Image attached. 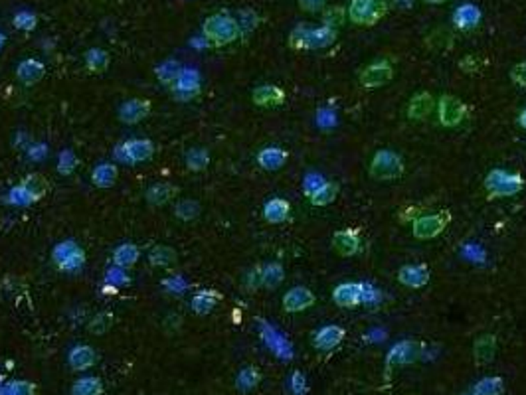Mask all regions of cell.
I'll return each mask as SVG.
<instances>
[{
	"mask_svg": "<svg viewBox=\"0 0 526 395\" xmlns=\"http://www.w3.org/2000/svg\"><path fill=\"white\" fill-rule=\"evenodd\" d=\"M291 214V205L283 198H273L268 204L263 205V217L270 224H283Z\"/></svg>",
	"mask_w": 526,
	"mask_h": 395,
	"instance_id": "cell-26",
	"label": "cell"
},
{
	"mask_svg": "<svg viewBox=\"0 0 526 395\" xmlns=\"http://www.w3.org/2000/svg\"><path fill=\"white\" fill-rule=\"evenodd\" d=\"M404 174V160L392 151H378L370 162V176L380 182L398 180Z\"/></svg>",
	"mask_w": 526,
	"mask_h": 395,
	"instance_id": "cell-5",
	"label": "cell"
},
{
	"mask_svg": "<svg viewBox=\"0 0 526 395\" xmlns=\"http://www.w3.org/2000/svg\"><path fill=\"white\" fill-rule=\"evenodd\" d=\"M390 10L388 0H350L347 16L356 26H376Z\"/></svg>",
	"mask_w": 526,
	"mask_h": 395,
	"instance_id": "cell-3",
	"label": "cell"
},
{
	"mask_svg": "<svg viewBox=\"0 0 526 395\" xmlns=\"http://www.w3.org/2000/svg\"><path fill=\"white\" fill-rule=\"evenodd\" d=\"M0 395H36V385L26 380H13L0 385Z\"/></svg>",
	"mask_w": 526,
	"mask_h": 395,
	"instance_id": "cell-40",
	"label": "cell"
},
{
	"mask_svg": "<svg viewBox=\"0 0 526 395\" xmlns=\"http://www.w3.org/2000/svg\"><path fill=\"white\" fill-rule=\"evenodd\" d=\"M434 107H436L434 97L429 93L422 91V93H418V95L411 97L410 105H408V117H410L411 121H424V119L432 115Z\"/></svg>",
	"mask_w": 526,
	"mask_h": 395,
	"instance_id": "cell-20",
	"label": "cell"
},
{
	"mask_svg": "<svg viewBox=\"0 0 526 395\" xmlns=\"http://www.w3.org/2000/svg\"><path fill=\"white\" fill-rule=\"evenodd\" d=\"M67 362H69L72 370L85 371L97 364V352H95L91 346H76V348L69 352Z\"/></svg>",
	"mask_w": 526,
	"mask_h": 395,
	"instance_id": "cell-18",
	"label": "cell"
},
{
	"mask_svg": "<svg viewBox=\"0 0 526 395\" xmlns=\"http://www.w3.org/2000/svg\"><path fill=\"white\" fill-rule=\"evenodd\" d=\"M180 72H182V67H180L176 60H167V62H163V64L156 67V77L165 85H174L180 76Z\"/></svg>",
	"mask_w": 526,
	"mask_h": 395,
	"instance_id": "cell-35",
	"label": "cell"
},
{
	"mask_svg": "<svg viewBox=\"0 0 526 395\" xmlns=\"http://www.w3.org/2000/svg\"><path fill=\"white\" fill-rule=\"evenodd\" d=\"M165 285H167V287H170V289H172V291H176V293H179V291H182V289H184V283H182V280H180L179 277H176V279H172V280H167V283H165Z\"/></svg>",
	"mask_w": 526,
	"mask_h": 395,
	"instance_id": "cell-57",
	"label": "cell"
},
{
	"mask_svg": "<svg viewBox=\"0 0 526 395\" xmlns=\"http://www.w3.org/2000/svg\"><path fill=\"white\" fill-rule=\"evenodd\" d=\"M289 154L287 151H283L279 146H268L263 151H259L257 154V162L263 170H270V172H275V170H281L285 162H287Z\"/></svg>",
	"mask_w": 526,
	"mask_h": 395,
	"instance_id": "cell-22",
	"label": "cell"
},
{
	"mask_svg": "<svg viewBox=\"0 0 526 395\" xmlns=\"http://www.w3.org/2000/svg\"><path fill=\"white\" fill-rule=\"evenodd\" d=\"M79 249H81V247H79L76 242H72V239H67V242H60L56 247H54V251H51V259L56 261V265H58V267H62L65 261H69L72 257L76 255Z\"/></svg>",
	"mask_w": 526,
	"mask_h": 395,
	"instance_id": "cell-38",
	"label": "cell"
},
{
	"mask_svg": "<svg viewBox=\"0 0 526 395\" xmlns=\"http://www.w3.org/2000/svg\"><path fill=\"white\" fill-rule=\"evenodd\" d=\"M72 395H103L101 380H99V378H93V376L79 378V380L72 385Z\"/></svg>",
	"mask_w": 526,
	"mask_h": 395,
	"instance_id": "cell-31",
	"label": "cell"
},
{
	"mask_svg": "<svg viewBox=\"0 0 526 395\" xmlns=\"http://www.w3.org/2000/svg\"><path fill=\"white\" fill-rule=\"evenodd\" d=\"M324 4H327V0H299V6L305 12H319L324 8Z\"/></svg>",
	"mask_w": 526,
	"mask_h": 395,
	"instance_id": "cell-56",
	"label": "cell"
},
{
	"mask_svg": "<svg viewBox=\"0 0 526 395\" xmlns=\"http://www.w3.org/2000/svg\"><path fill=\"white\" fill-rule=\"evenodd\" d=\"M77 166V156L72 149H65L60 153V158H58V172L62 176H69Z\"/></svg>",
	"mask_w": 526,
	"mask_h": 395,
	"instance_id": "cell-44",
	"label": "cell"
},
{
	"mask_svg": "<svg viewBox=\"0 0 526 395\" xmlns=\"http://www.w3.org/2000/svg\"><path fill=\"white\" fill-rule=\"evenodd\" d=\"M261 382V373L254 366H247L244 370H240L238 378H236V387L242 392V394H249L254 392L257 385Z\"/></svg>",
	"mask_w": 526,
	"mask_h": 395,
	"instance_id": "cell-30",
	"label": "cell"
},
{
	"mask_svg": "<svg viewBox=\"0 0 526 395\" xmlns=\"http://www.w3.org/2000/svg\"><path fill=\"white\" fill-rule=\"evenodd\" d=\"M139 255H141V251L135 243H121L113 251V265L121 269L133 267L139 261Z\"/></svg>",
	"mask_w": 526,
	"mask_h": 395,
	"instance_id": "cell-27",
	"label": "cell"
},
{
	"mask_svg": "<svg viewBox=\"0 0 526 395\" xmlns=\"http://www.w3.org/2000/svg\"><path fill=\"white\" fill-rule=\"evenodd\" d=\"M117 176H119V170H117L115 165H109V162H101L93 168L91 172V182L93 186L97 188H111L117 182Z\"/></svg>",
	"mask_w": 526,
	"mask_h": 395,
	"instance_id": "cell-25",
	"label": "cell"
},
{
	"mask_svg": "<svg viewBox=\"0 0 526 395\" xmlns=\"http://www.w3.org/2000/svg\"><path fill=\"white\" fill-rule=\"evenodd\" d=\"M107 283H111V285H117V287H121V285H127L129 277L127 273H125V269L121 267H111L107 271Z\"/></svg>",
	"mask_w": 526,
	"mask_h": 395,
	"instance_id": "cell-53",
	"label": "cell"
},
{
	"mask_svg": "<svg viewBox=\"0 0 526 395\" xmlns=\"http://www.w3.org/2000/svg\"><path fill=\"white\" fill-rule=\"evenodd\" d=\"M154 154V144L147 139H131L115 149L117 160L127 162V165H137L145 162Z\"/></svg>",
	"mask_w": 526,
	"mask_h": 395,
	"instance_id": "cell-6",
	"label": "cell"
},
{
	"mask_svg": "<svg viewBox=\"0 0 526 395\" xmlns=\"http://www.w3.org/2000/svg\"><path fill=\"white\" fill-rule=\"evenodd\" d=\"M437 115L443 127H457L465 119V103L455 95H443L437 103Z\"/></svg>",
	"mask_w": 526,
	"mask_h": 395,
	"instance_id": "cell-9",
	"label": "cell"
},
{
	"mask_svg": "<svg viewBox=\"0 0 526 395\" xmlns=\"http://www.w3.org/2000/svg\"><path fill=\"white\" fill-rule=\"evenodd\" d=\"M46 156H48V146H46V144H32V146L28 149V158H30V160L40 162V160H44Z\"/></svg>",
	"mask_w": 526,
	"mask_h": 395,
	"instance_id": "cell-55",
	"label": "cell"
},
{
	"mask_svg": "<svg viewBox=\"0 0 526 395\" xmlns=\"http://www.w3.org/2000/svg\"><path fill=\"white\" fill-rule=\"evenodd\" d=\"M149 261H151V265L165 267V265H170V263H176V251L172 247H168V245H156L149 253Z\"/></svg>",
	"mask_w": 526,
	"mask_h": 395,
	"instance_id": "cell-36",
	"label": "cell"
},
{
	"mask_svg": "<svg viewBox=\"0 0 526 395\" xmlns=\"http://www.w3.org/2000/svg\"><path fill=\"white\" fill-rule=\"evenodd\" d=\"M451 20H453L455 28H459V30H473L481 22V10H479V6H475V4L465 2V4H459L455 8Z\"/></svg>",
	"mask_w": 526,
	"mask_h": 395,
	"instance_id": "cell-15",
	"label": "cell"
},
{
	"mask_svg": "<svg viewBox=\"0 0 526 395\" xmlns=\"http://www.w3.org/2000/svg\"><path fill=\"white\" fill-rule=\"evenodd\" d=\"M254 103L259 107H275L285 101V93L277 85H261L254 91Z\"/></svg>",
	"mask_w": 526,
	"mask_h": 395,
	"instance_id": "cell-24",
	"label": "cell"
},
{
	"mask_svg": "<svg viewBox=\"0 0 526 395\" xmlns=\"http://www.w3.org/2000/svg\"><path fill=\"white\" fill-rule=\"evenodd\" d=\"M109 53L101 48H91L85 53V65H88V69L93 72V74H103L107 67H109Z\"/></svg>",
	"mask_w": 526,
	"mask_h": 395,
	"instance_id": "cell-32",
	"label": "cell"
},
{
	"mask_svg": "<svg viewBox=\"0 0 526 395\" xmlns=\"http://www.w3.org/2000/svg\"><path fill=\"white\" fill-rule=\"evenodd\" d=\"M495 352H497V338L495 336H481L477 338L475 348H473V354H475V362L479 366H485L488 364L493 358H495Z\"/></svg>",
	"mask_w": 526,
	"mask_h": 395,
	"instance_id": "cell-28",
	"label": "cell"
},
{
	"mask_svg": "<svg viewBox=\"0 0 526 395\" xmlns=\"http://www.w3.org/2000/svg\"><path fill=\"white\" fill-rule=\"evenodd\" d=\"M179 194V188L176 186H172V184H154L151 186L147 194H145V198H147V202L153 205H165L167 202H170L174 196Z\"/></svg>",
	"mask_w": 526,
	"mask_h": 395,
	"instance_id": "cell-29",
	"label": "cell"
},
{
	"mask_svg": "<svg viewBox=\"0 0 526 395\" xmlns=\"http://www.w3.org/2000/svg\"><path fill=\"white\" fill-rule=\"evenodd\" d=\"M394 77V69L390 62H374V64L366 65L362 72H360V85L366 87V90H378V87H384L386 83H390Z\"/></svg>",
	"mask_w": 526,
	"mask_h": 395,
	"instance_id": "cell-7",
	"label": "cell"
},
{
	"mask_svg": "<svg viewBox=\"0 0 526 395\" xmlns=\"http://www.w3.org/2000/svg\"><path fill=\"white\" fill-rule=\"evenodd\" d=\"M202 34L208 40V44L222 48V46H228V44L240 38L242 30H240V24L233 16L226 12H218L206 18L204 26H202Z\"/></svg>",
	"mask_w": 526,
	"mask_h": 395,
	"instance_id": "cell-2",
	"label": "cell"
},
{
	"mask_svg": "<svg viewBox=\"0 0 526 395\" xmlns=\"http://www.w3.org/2000/svg\"><path fill=\"white\" fill-rule=\"evenodd\" d=\"M525 188V180L520 174H509L501 168L491 170L485 178V190L488 192V198H509Z\"/></svg>",
	"mask_w": 526,
	"mask_h": 395,
	"instance_id": "cell-4",
	"label": "cell"
},
{
	"mask_svg": "<svg viewBox=\"0 0 526 395\" xmlns=\"http://www.w3.org/2000/svg\"><path fill=\"white\" fill-rule=\"evenodd\" d=\"M6 198H8V204H14V205H30L32 202H34V200H32V196L24 190V186H22V184L8 192V196H6Z\"/></svg>",
	"mask_w": 526,
	"mask_h": 395,
	"instance_id": "cell-47",
	"label": "cell"
},
{
	"mask_svg": "<svg viewBox=\"0 0 526 395\" xmlns=\"http://www.w3.org/2000/svg\"><path fill=\"white\" fill-rule=\"evenodd\" d=\"M416 358H418V344L411 340H406V342L396 344L388 352L386 362H388V366H404V364L416 362Z\"/></svg>",
	"mask_w": 526,
	"mask_h": 395,
	"instance_id": "cell-19",
	"label": "cell"
},
{
	"mask_svg": "<svg viewBox=\"0 0 526 395\" xmlns=\"http://www.w3.org/2000/svg\"><path fill=\"white\" fill-rule=\"evenodd\" d=\"M427 4H443V2H447V0H425Z\"/></svg>",
	"mask_w": 526,
	"mask_h": 395,
	"instance_id": "cell-60",
	"label": "cell"
},
{
	"mask_svg": "<svg viewBox=\"0 0 526 395\" xmlns=\"http://www.w3.org/2000/svg\"><path fill=\"white\" fill-rule=\"evenodd\" d=\"M111 320H113L111 314L101 312V314L93 317V320L90 322V326H88V330H90L91 334H103V332H107L109 328H111Z\"/></svg>",
	"mask_w": 526,
	"mask_h": 395,
	"instance_id": "cell-46",
	"label": "cell"
},
{
	"mask_svg": "<svg viewBox=\"0 0 526 395\" xmlns=\"http://www.w3.org/2000/svg\"><path fill=\"white\" fill-rule=\"evenodd\" d=\"M315 305V294L307 287H293L283 296V308L285 312H303Z\"/></svg>",
	"mask_w": 526,
	"mask_h": 395,
	"instance_id": "cell-11",
	"label": "cell"
},
{
	"mask_svg": "<svg viewBox=\"0 0 526 395\" xmlns=\"http://www.w3.org/2000/svg\"><path fill=\"white\" fill-rule=\"evenodd\" d=\"M343 338H345V330L340 326H336V324H331V326H324V328H321V330L315 334L313 344H315L317 350L327 352V350H333L334 346L340 344Z\"/></svg>",
	"mask_w": 526,
	"mask_h": 395,
	"instance_id": "cell-23",
	"label": "cell"
},
{
	"mask_svg": "<svg viewBox=\"0 0 526 395\" xmlns=\"http://www.w3.org/2000/svg\"><path fill=\"white\" fill-rule=\"evenodd\" d=\"M324 182H327V180L322 178L321 174H309V176H305V182H303V190H305V194L311 198L315 192L321 188Z\"/></svg>",
	"mask_w": 526,
	"mask_h": 395,
	"instance_id": "cell-51",
	"label": "cell"
},
{
	"mask_svg": "<svg viewBox=\"0 0 526 395\" xmlns=\"http://www.w3.org/2000/svg\"><path fill=\"white\" fill-rule=\"evenodd\" d=\"M345 22V8L340 6H333V8H327L324 10V26H331V28H336Z\"/></svg>",
	"mask_w": 526,
	"mask_h": 395,
	"instance_id": "cell-48",
	"label": "cell"
},
{
	"mask_svg": "<svg viewBox=\"0 0 526 395\" xmlns=\"http://www.w3.org/2000/svg\"><path fill=\"white\" fill-rule=\"evenodd\" d=\"M238 24H240V30H242V34L244 32H249V30H254L257 24V14L254 10H242V12L238 14Z\"/></svg>",
	"mask_w": 526,
	"mask_h": 395,
	"instance_id": "cell-49",
	"label": "cell"
},
{
	"mask_svg": "<svg viewBox=\"0 0 526 395\" xmlns=\"http://www.w3.org/2000/svg\"><path fill=\"white\" fill-rule=\"evenodd\" d=\"M174 212H176V217H179V219L192 221V219H196L198 214H200V204H198L196 200H182V202L176 204Z\"/></svg>",
	"mask_w": 526,
	"mask_h": 395,
	"instance_id": "cell-42",
	"label": "cell"
},
{
	"mask_svg": "<svg viewBox=\"0 0 526 395\" xmlns=\"http://www.w3.org/2000/svg\"><path fill=\"white\" fill-rule=\"evenodd\" d=\"M333 249L340 257L356 255L360 249L359 231H352V230L336 231V233L333 235Z\"/></svg>",
	"mask_w": 526,
	"mask_h": 395,
	"instance_id": "cell-16",
	"label": "cell"
},
{
	"mask_svg": "<svg viewBox=\"0 0 526 395\" xmlns=\"http://www.w3.org/2000/svg\"><path fill=\"white\" fill-rule=\"evenodd\" d=\"M334 40H336V28L324 24L319 28L299 24L289 34V46L295 50H324L333 46Z\"/></svg>",
	"mask_w": 526,
	"mask_h": 395,
	"instance_id": "cell-1",
	"label": "cell"
},
{
	"mask_svg": "<svg viewBox=\"0 0 526 395\" xmlns=\"http://www.w3.org/2000/svg\"><path fill=\"white\" fill-rule=\"evenodd\" d=\"M151 115V103L147 99H129L119 107V119L125 125H137Z\"/></svg>",
	"mask_w": 526,
	"mask_h": 395,
	"instance_id": "cell-12",
	"label": "cell"
},
{
	"mask_svg": "<svg viewBox=\"0 0 526 395\" xmlns=\"http://www.w3.org/2000/svg\"><path fill=\"white\" fill-rule=\"evenodd\" d=\"M174 91L180 99H190L200 91V74L194 67H182L179 79L174 83Z\"/></svg>",
	"mask_w": 526,
	"mask_h": 395,
	"instance_id": "cell-14",
	"label": "cell"
},
{
	"mask_svg": "<svg viewBox=\"0 0 526 395\" xmlns=\"http://www.w3.org/2000/svg\"><path fill=\"white\" fill-rule=\"evenodd\" d=\"M83 265H85V251H83V249H79L76 255L72 257L69 261H65L64 265H62L60 269L65 271V273H76V271H79Z\"/></svg>",
	"mask_w": 526,
	"mask_h": 395,
	"instance_id": "cell-50",
	"label": "cell"
},
{
	"mask_svg": "<svg viewBox=\"0 0 526 395\" xmlns=\"http://www.w3.org/2000/svg\"><path fill=\"white\" fill-rule=\"evenodd\" d=\"M22 186H24V190L32 196V200L38 202V200H42V198L46 196V192H48V180L44 178L42 174H30V176H26L24 178Z\"/></svg>",
	"mask_w": 526,
	"mask_h": 395,
	"instance_id": "cell-33",
	"label": "cell"
},
{
	"mask_svg": "<svg viewBox=\"0 0 526 395\" xmlns=\"http://www.w3.org/2000/svg\"><path fill=\"white\" fill-rule=\"evenodd\" d=\"M447 224H450V214H445V212L420 216L413 221V235L418 239H434L445 230Z\"/></svg>",
	"mask_w": 526,
	"mask_h": 395,
	"instance_id": "cell-8",
	"label": "cell"
},
{
	"mask_svg": "<svg viewBox=\"0 0 526 395\" xmlns=\"http://www.w3.org/2000/svg\"><path fill=\"white\" fill-rule=\"evenodd\" d=\"M220 301V294L214 291H202L192 299V310L196 314H208L216 303Z\"/></svg>",
	"mask_w": 526,
	"mask_h": 395,
	"instance_id": "cell-37",
	"label": "cell"
},
{
	"mask_svg": "<svg viewBox=\"0 0 526 395\" xmlns=\"http://www.w3.org/2000/svg\"><path fill=\"white\" fill-rule=\"evenodd\" d=\"M285 279V271L279 263H270L261 269V287L265 289H277Z\"/></svg>",
	"mask_w": 526,
	"mask_h": 395,
	"instance_id": "cell-34",
	"label": "cell"
},
{
	"mask_svg": "<svg viewBox=\"0 0 526 395\" xmlns=\"http://www.w3.org/2000/svg\"><path fill=\"white\" fill-rule=\"evenodd\" d=\"M259 334H261V338H263L265 346L270 348L275 356L281 358V360H285V362L293 358V346L289 344V342L283 338L281 334L275 330L273 326H270L265 320H259Z\"/></svg>",
	"mask_w": 526,
	"mask_h": 395,
	"instance_id": "cell-10",
	"label": "cell"
},
{
	"mask_svg": "<svg viewBox=\"0 0 526 395\" xmlns=\"http://www.w3.org/2000/svg\"><path fill=\"white\" fill-rule=\"evenodd\" d=\"M4 44H6V36H4V34L0 32V50L4 48Z\"/></svg>",
	"mask_w": 526,
	"mask_h": 395,
	"instance_id": "cell-59",
	"label": "cell"
},
{
	"mask_svg": "<svg viewBox=\"0 0 526 395\" xmlns=\"http://www.w3.org/2000/svg\"><path fill=\"white\" fill-rule=\"evenodd\" d=\"M333 301L340 308L362 305V283H343L333 291Z\"/></svg>",
	"mask_w": 526,
	"mask_h": 395,
	"instance_id": "cell-13",
	"label": "cell"
},
{
	"mask_svg": "<svg viewBox=\"0 0 526 395\" xmlns=\"http://www.w3.org/2000/svg\"><path fill=\"white\" fill-rule=\"evenodd\" d=\"M518 125L526 131V109L520 113V115H518Z\"/></svg>",
	"mask_w": 526,
	"mask_h": 395,
	"instance_id": "cell-58",
	"label": "cell"
},
{
	"mask_svg": "<svg viewBox=\"0 0 526 395\" xmlns=\"http://www.w3.org/2000/svg\"><path fill=\"white\" fill-rule=\"evenodd\" d=\"M511 79H513L516 85H520V87H526V62H520V64H516L511 69Z\"/></svg>",
	"mask_w": 526,
	"mask_h": 395,
	"instance_id": "cell-54",
	"label": "cell"
},
{
	"mask_svg": "<svg viewBox=\"0 0 526 395\" xmlns=\"http://www.w3.org/2000/svg\"><path fill=\"white\" fill-rule=\"evenodd\" d=\"M44 76H46V67L38 60H24L16 67V77L24 85H36L38 81H42Z\"/></svg>",
	"mask_w": 526,
	"mask_h": 395,
	"instance_id": "cell-21",
	"label": "cell"
},
{
	"mask_svg": "<svg viewBox=\"0 0 526 395\" xmlns=\"http://www.w3.org/2000/svg\"><path fill=\"white\" fill-rule=\"evenodd\" d=\"M336 196H338V186L334 182H324L321 188L311 196V204L329 205L336 200Z\"/></svg>",
	"mask_w": 526,
	"mask_h": 395,
	"instance_id": "cell-39",
	"label": "cell"
},
{
	"mask_svg": "<svg viewBox=\"0 0 526 395\" xmlns=\"http://www.w3.org/2000/svg\"><path fill=\"white\" fill-rule=\"evenodd\" d=\"M36 24H38V18H36V14L30 12V10H18V12L14 14V26L20 28V30H24V32L34 30Z\"/></svg>",
	"mask_w": 526,
	"mask_h": 395,
	"instance_id": "cell-45",
	"label": "cell"
},
{
	"mask_svg": "<svg viewBox=\"0 0 526 395\" xmlns=\"http://www.w3.org/2000/svg\"><path fill=\"white\" fill-rule=\"evenodd\" d=\"M504 383L501 378H485L473 387V395H502Z\"/></svg>",
	"mask_w": 526,
	"mask_h": 395,
	"instance_id": "cell-41",
	"label": "cell"
},
{
	"mask_svg": "<svg viewBox=\"0 0 526 395\" xmlns=\"http://www.w3.org/2000/svg\"><path fill=\"white\" fill-rule=\"evenodd\" d=\"M398 280L410 289H422L429 283L427 265H404L398 271Z\"/></svg>",
	"mask_w": 526,
	"mask_h": 395,
	"instance_id": "cell-17",
	"label": "cell"
},
{
	"mask_svg": "<svg viewBox=\"0 0 526 395\" xmlns=\"http://www.w3.org/2000/svg\"><path fill=\"white\" fill-rule=\"evenodd\" d=\"M208 162H210V156L206 153V149H192L190 153L186 154V166L194 172L204 170Z\"/></svg>",
	"mask_w": 526,
	"mask_h": 395,
	"instance_id": "cell-43",
	"label": "cell"
},
{
	"mask_svg": "<svg viewBox=\"0 0 526 395\" xmlns=\"http://www.w3.org/2000/svg\"><path fill=\"white\" fill-rule=\"evenodd\" d=\"M289 385H291V392L295 395H305L307 394V380L301 371H293L291 380H289Z\"/></svg>",
	"mask_w": 526,
	"mask_h": 395,
	"instance_id": "cell-52",
	"label": "cell"
}]
</instances>
